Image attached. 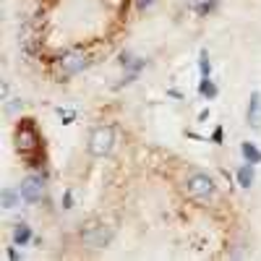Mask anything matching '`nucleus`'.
<instances>
[{"label": "nucleus", "mask_w": 261, "mask_h": 261, "mask_svg": "<svg viewBox=\"0 0 261 261\" xmlns=\"http://www.w3.org/2000/svg\"><path fill=\"white\" fill-rule=\"evenodd\" d=\"M188 6L199 13V16H209V13H214L217 8H220V3H217V0H191Z\"/></svg>", "instance_id": "nucleus-10"}, {"label": "nucleus", "mask_w": 261, "mask_h": 261, "mask_svg": "<svg viewBox=\"0 0 261 261\" xmlns=\"http://www.w3.org/2000/svg\"><path fill=\"white\" fill-rule=\"evenodd\" d=\"M86 68V55L79 53V50H71V53H65L58 58V73L60 79H71L76 73H81Z\"/></svg>", "instance_id": "nucleus-5"}, {"label": "nucleus", "mask_w": 261, "mask_h": 261, "mask_svg": "<svg viewBox=\"0 0 261 261\" xmlns=\"http://www.w3.org/2000/svg\"><path fill=\"white\" fill-rule=\"evenodd\" d=\"M21 201H24V196H21V191L3 188V193H0V204H3V209H13V206H18Z\"/></svg>", "instance_id": "nucleus-9"}, {"label": "nucleus", "mask_w": 261, "mask_h": 261, "mask_svg": "<svg viewBox=\"0 0 261 261\" xmlns=\"http://www.w3.org/2000/svg\"><path fill=\"white\" fill-rule=\"evenodd\" d=\"M241 151H243L246 162H251V165H258V162H261V149H258V146H253L251 141H243Z\"/></svg>", "instance_id": "nucleus-13"}, {"label": "nucleus", "mask_w": 261, "mask_h": 261, "mask_svg": "<svg viewBox=\"0 0 261 261\" xmlns=\"http://www.w3.org/2000/svg\"><path fill=\"white\" fill-rule=\"evenodd\" d=\"M253 180H256V170H253L251 162H246V165L238 167V183H241V188H251Z\"/></svg>", "instance_id": "nucleus-8"}, {"label": "nucleus", "mask_w": 261, "mask_h": 261, "mask_svg": "<svg viewBox=\"0 0 261 261\" xmlns=\"http://www.w3.org/2000/svg\"><path fill=\"white\" fill-rule=\"evenodd\" d=\"M37 144H39L37 128H34V123L29 118H24L16 128V149L21 151V154H29L32 149H37Z\"/></svg>", "instance_id": "nucleus-4"}, {"label": "nucleus", "mask_w": 261, "mask_h": 261, "mask_svg": "<svg viewBox=\"0 0 261 261\" xmlns=\"http://www.w3.org/2000/svg\"><path fill=\"white\" fill-rule=\"evenodd\" d=\"M8 256H11V258H16V261H18V258H21V253H18V251H16V248H8Z\"/></svg>", "instance_id": "nucleus-20"}, {"label": "nucleus", "mask_w": 261, "mask_h": 261, "mask_svg": "<svg viewBox=\"0 0 261 261\" xmlns=\"http://www.w3.org/2000/svg\"><path fill=\"white\" fill-rule=\"evenodd\" d=\"M199 94H201L204 99H214L217 94H220V89H217V84L212 81V76H209V79H201V81H199Z\"/></svg>", "instance_id": "nucleus-12"}, {"label": "nucleus", "mask_w": 261, "mask_h": 261, "mask_svg": "<svg viewBox=\"0 0 261 261\" xmlns=\"http://www.w3.org/2000/svg\"><path fill=\"white\" fill-rule=\"evenodd\" d=\"M18 191H21L27 204H39L42 199H45V180H42L39 175H29L24 183H21Z\"/></svg>", "instance_id": "nucleus-6"}, {"label": "nucleus", "mask_w": 261, "mask_h": 261, "mask_svg": "<svg viewBox=\"0 0 261 261\" xmlns=\"http://www.w3.org/2000/svg\"><path fill=\"white\" fill-rule=\"evenodd\" d=\"M183 191L196 201H209V199H214V193H217V183L212 180V175H206V172L193 170L183 180Z\"/></svg>", "instance_id": "nucleus-1"}, {"label": "nucleus", "mask_w": 261, "mask_h": 261, "mask_svg": "<svg viewBox=\"0 0 261 261\" xmlns=\"http://www.w3.org/2000/svg\"><path fill=\"white\" fill-rule=\"evenodd\" d=\"M212 144H217V146L222 144V128H214V134H212Z\"/></svg>", "instance_id": "nucleus-18"}, {"label": "nucleus", "mask_w": 261, "mask_h": 261, "mask_svg": "<svg viewBox=\"0 0 261 261\" xmlns=\"http://www.w3.org/2000/svg\"><path fill=\"white\" fill-rule=\"evenodd\" d=\"M58 115L63 118V123H73L76 120V113L73 110H63V107H58Z\"/></svg>", "instance_id": "nucleus-15"}, {"label": "nucleus", "mask_w": 261, "mask_h": 261, "mask_svg": "<svg viewBox=\"0 0 261 261\" xmlns=\"http://www.w3.org/2000/svg\"><path fill=\"white\" fill-rule=\"evenodd\" d=\"M115 146V130L110 125H97L89 134V154L92 157H107Z\"/></svg>", "instance_id": "nucleus-3"}, {"label": "nucleus", "mask_w": 261, "mask_h": 261, "mask_svg": "<svg viewBox=\"0 0 261 261\" xmlns=\"http://www.w3.org/2000/svg\"><path fill=\"white\" fill-rule=\"evenodd\" d=\"M115 238V227L105 225V222H89L81 230V241L89 248H107Z\"/></svg>", "instance_id": "nucleus-2"}, {"label": "nucleus", "mask_w": 261, "mask_h": 261, "mask_svg": "<svg viewBox=\"0 0 261 261\" xmlns=\"http://www.w3.org/2000/svg\"><path fill=\"white\" fill-rule=\"evenodd\" d=\"M71 206H73V191L68 188L63 193V209H71Z\"/></svg>", "instance_id": "nucleus-16"}, {"label": "nucleus", "mask_w": 261, "mask_h": 261, "mask_svg": "<svg viewBox=\"0 0 261 261\" xmlns=\"http://www.w3.org/2000/svg\"><path fill=\"white\" fill-rule=\"evenodd\" d=\"M246 120H248V125H253V128H258V125H261V92H253V94H251Z\"/></svg>", "instance_id": "nucleus-7"}, {"label": "nucleus", "mask_w": 261, "mask_h": 261, "mask_svg": "<svg viewBox=\"0 0 261 261\" xmlns=\"http://www.w3.org/2000/svg\"><path fill=\"white\" fill-rule=\"evenodd\" d=\"M199 71H201V79H209L212 76V63H209V53L206 50L199 53Z\"/></svg>", "instance_id": "nucleus-14"}, {"label": "nucleus", "mask_w": 261, "mask_h": 261, "mask_svg": "<svg viewBox=\"0 0 261 261\" xmlns=\"http://www.w3.org/2000/svg\"><path fill=\"white\" fill-rule=\"evenodd\" d=\"M21 105H24V102H21V99H18V102H8V113H16V110H18Z\"/></svg>", "instance_id": "nucleus-19"}, {"label": "nucleus", "mask_w": 261, "mask_h": 261, "mask_svg": "<svg viewBox=\"0 0 261 261\" xmlns=\"http://www.w3.org/2000/svg\"><path fill=\"white\" fill-rule=\"evenodd\" d=\"M154 3H157V0H136V11H139V13H144L146 8H151Z\"/></svg>", "instance_id": "nucleus-17"}, {"label": "nucleus", "mask_w": 261, "mask_h": 261, "mask_svg": "<svg viewBox=\"0 0 261 261\" xmlns=\"http://www.w3.org/2000/svg\"><path fill=\"white\" fill-rule=\"evenodd\" d=\"M32 241V227L27 225V222H18L16 227H13V243L16 246H27Z\"/></svg>", "instance_id": "nucleus-11"}]
</instances>
